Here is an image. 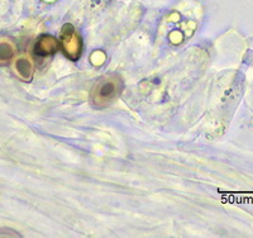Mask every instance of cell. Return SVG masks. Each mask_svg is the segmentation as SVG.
Instances as JSON below:
<instances>
[{"label": "cell", "instance_id": "6da1fadb", "mask_svg": "<svg viewBox=\"0 0 253 238\" xmlns=\"http://www.w3.org/2000/svg\"><path fill=\"white\" fill-rule=\"evenodd\" d=\"M123 92V80L119 75L101 76L90 92V103L95 109H104L112 105Z\"/></svg>", "mask_w": 253, "mask_h": 238}, {"label": "cell", "instance_id": "7a4b0ae2", "mask_svg": "<svg viewBox=\"0 0 253 238\" xmlns=\"http://www.w3.org/2000/svg\"><path fill=\"white\" fill-rule=\"evenodd\" d=\"M61 46L70 60H79L83 53V40L72 24H65L61 31Z\"/></svg>", "mask_w": 253, "mask_h": 238}, {"label": "cell", "instance_id": "3957f363", "mask_svg": "<svg viewBox=\"0 0 253 238\" xmlns=\"http://www.w3.org/2000/svg\"><path fill=\"white\" fill-rule=\"evenodd\" d=\"M58 41L51 35H42L35 43V55L38 57H51L57 52Z\"/></svg>", "mask_w": 253, "mask_h": 238}, {"label": "cell", "instance_id": "277c9868", "mask_svg": "<svg viewBox=\"0 0 253 238\" xmlns=\"http://www.w3.org/2000/svg\"><path fill=\"white\" fill-rule=\"evenodd\" d=\"M13 70L20 80L31 81L35 75V63L28 55H20L14 60Z\"/></svg>", "mask_w": 253, "mask_h": 238}, {"label": "cell", "instance_id": "5b68a950", "mask_svg": "<svg viewBox=\"0 0 253 238\" xmlns=\"http://www.w3.org/2000/svg\"><path fill=\"white\" fill-rule=\"evenodd\" d=\"M15 46L8 38L0 40V65H6L14 58Z\"/></svg>", "mask_w": 253, "mask_h": 238}]
</instances>
